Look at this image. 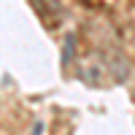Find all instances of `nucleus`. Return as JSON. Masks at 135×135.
Segmentation results:
<instances>
[{
  "mask_svg": "<svg viewBox=\"0 0 135 135\" xmlns=\"http://www.w3.org/2000/svg\"><path fill=\"white\" fill-rule=\"evenodd\" d=\"M73 46H76V35H68V38H65V51H62V68L70 65V60H73Z\"/></svg>",
  "mask_w": 135,
  "mask_h": 135,
  "instance_id": "obj_1",
  "label": "nucleus"
},
{
  "mask_svg": "<svg viewBox=\"0 0 135 135\" xmlns=\"http://www.w3.org/2000/svg\"><path fill=\"white\" fill-rule=\"evenodd\" d=\"M43 132V124H35V130H32V135H41Z\"/></svg>",
  "mask_w": 135,
  "mask_h": 135,
  "instance_id": "obj_2",
  "label": "nucleus"
}]
</instances>
